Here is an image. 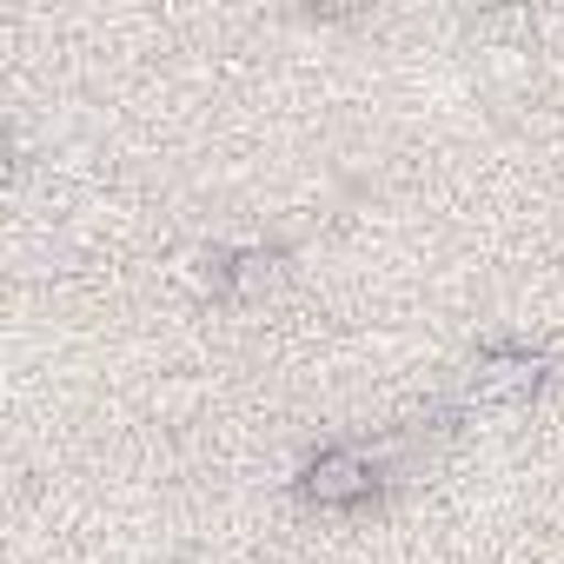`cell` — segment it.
<instances>
[{
  "label": "cell",
  "instance_id": "1",
  "mask_svg": "<svg viewBox=\"0 0 564 564\" xmlns=\"http://www.w3.org/2000/svg\"><path fill=\"white\" fill-rule=\"evenodd\" d=\"M538 386H544V359H538V352H524V346H491V352L471 366V379H465V405H478V412L524 405Z\"/></svg>",
  "mask_w": 564,
  "mask_h": 564
},
{
  "label": "cell",
  "instance_id": "2",
  "mask_svg": "<svg viewBox=\"0 0 564 564\" xmlns=\"http://www.w3.org/2000/svg\"><path fill=\"white\" fill-rule=\"evenodd\" d=\"M372 491H379V465H372L366 452H352V445H333V452H319V458L300 471V498L319 505V511L366 505Z\"/></svg>",
  "mask_w": 564,
  "mask_h": 564
}]
</instances>
